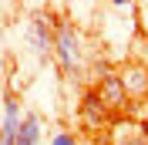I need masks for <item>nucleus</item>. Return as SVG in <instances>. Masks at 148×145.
I'll return each instance as SVG.
<instances>
[{
    "label": "nucleus",
    "instance_id": "1",
    "mask_svg": "<svg viewBox=\"0 0 148 145\" xmlns=\"http://www.w3.org/2000/svg\"><path fill=\"white\" fill-rule=\"evenodd\" d=\"M54 57H57V64H61L64 74H71V71L81 68V57H84L81 34H77V27L67 24V20H61L57 30H54Z\"/></svg>",
    "mask_w": 148,
    "mask_h": 145
},
{
    "label": "nucleus",
    "instance_id": "2",
    "mask_svg": "<svg viewBox=\"0 0 148 145\" xmlns=\"http://www.w3.org/2000/svg\"><path fill=\"white\" fill-rule=\"evenodd\" d=\"M94 95L101 98V105L108 111H121V108L131 105L128 95H125V88H121V81H118V74L108 71V68H101V78L94 81Z\"/></svg>",
    "mask_w": 148,
    "mask_h": 145
},
{
    "label": "nucleus",
    "instance_id": "3",
    "mask_svg": "<svg viewBox=\"0 0 148 145\" xmlns=\"http://www.w3.org/2000/svg\"><path fill=\"white\" fill-rule=\"evenodd\" d=\"M118 81L128 95V101H145L148 98V68L138 61H128L125 68L118 71Z\"/></svg>",
    "mask_w": 148,
    "mask_h": 145
},
{
    "label": "nucleus",
    "instance_id": "4",
    "mask_svg": "<svg viewBox=\"0 0 148 145\" xmlns=\"http://www.w3.org/2000/svg\"><path fill=\"white\" fill-rule=\"evenodd\" d=\"M30 44H34L37 57H51L54 54V30H51V20L44 14L30 17Z\"/></svg>",
    "mask_w": 148,
    "mask_h": 145
},
{
    "label": "nucleus",
    "instance_id": "5",
    "mask_svg": "<svg viewBox=\"0 0 148 145\" xmlns=\"http://www.w3.org/2000/svg\"><path fill=\"white\" fill-rule=\"evenodd\" d=\"M20 101L17 95H7L3 98V118H0V145H14L17 138V128H20Z\"/></svg>",
    "mask_w": 148,
    "mask_h": 145
},
{
    "label": "nucleus",
    "instance_id": "6",
    "mask_svg": "<svg viewBox=\"0 0 148 145\" xmlns=\"http://www.w3.org/2000/svg\"><path fill=\"white\" fill-rule=\"evenodd\" d=\"M108 118H111V111L101 105V98H98L94 91H88L84 101H81V122L88 128H101V122H108Z\"/></svg>",
    "mask_w": 148,
    "mask_h": 145
},
{
    "label": "nucleus",
    "instance_id": "7",
    "mask_svg": "<svg viewBox=\"0 0 148 145\" xmlns=\"http://www.w3.org/2000/svg\"><path fill=\"white\" fill-rule=\"evenodd\" d=\"M40 135H44V122H40V115L27 111V115L20 118V128H17L14 145H40Z\"/></svg>",
    "mask_w": 148,
    "mask_h": 145
},
{
    "label": "nucleus",
    "instance_id": "8",
    "mask_svg": "<svg viewBox=\"0 0 148 145\" xmlns=\"http://www.w3.org/2000/svg\"><path fill=\"white\" fill-rule=\"evenodd\" d=\"M114 145H148V138L135 128V132H128V135H118V138H114Z\"/></svg>",
    "mask_w": 148,
    "mask_h": 145
},
{
    "label": "nucleus",
    "instance_id": "9",
    "mask_svg": "<svg viewBox=\"0 0 148 145\" xmlns=\"http://www.w3.org/2000/svg\"><path fill=\"white\" fill-rule=\"evenodd\" d=\"M51 145H77V138H74L71 132H64V128H61V132H54V135H51Z\"/></svg>",
    "mask_w": 148,
    "mask_h": 145
}]
</instances>
